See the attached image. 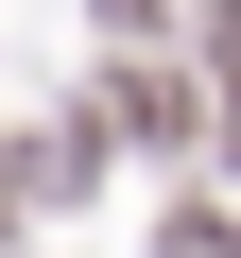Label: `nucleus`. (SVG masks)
<instances>
[{
    "label": "nucleus",
    "mask_w": 241,
    "mask_h": 258,
    "mask_svg": "<svg viewBox=\"0 0 241 258\" xmlns=\"http://www.w3.org/2000/svg\"><path fill=\"white\" fill-rule=\"evenodd\" d=\"M120 138H190V86L172 69H120Z\"/></svg>",
    "instance_id": "1"
},
{
    "label": "nucleus",
    "mask_w": 241,
    "mask_h": 258,
    "mask_svg": "<svg viewBox=\"0 0 241 258\" xmlns=\"http://www.w3.org/2000/svg\"><path fill=\"white\" fill-rule=\"evenodd\" d=\"M155 258H241V224H207V207H190V224H172Z\"/></svg>",
    "instance_id": "2"
},
{
    "label": "nucleus",
    "mask_w": 241,
    "mask_h": 258,
    "mask_svg": "<svg viewBox=\"0 0 241 258\" xmlns=\"http://www.w3.org/2000/svg\"><path fill=\"white\" fill-rule=\"evenodd\" d=\"M155 18H172V0H103V35H155Z\"/></svg>",
    "instance_id": "3"
},
{
    "label": "nucleus",
    "mask_w": 241,
    "mask_h": 258,
    "mask_svg": "<svg viewBox=\"0 0 241 258\" xmlns=\"http://www.w3.org/2000/svg\"><path fill=\"white\" fill-rule=\"evenodd\" d=\"M224 138H241V103H224Z\"/></svg>",
    "instance_id": "4"
}]
</instances>
